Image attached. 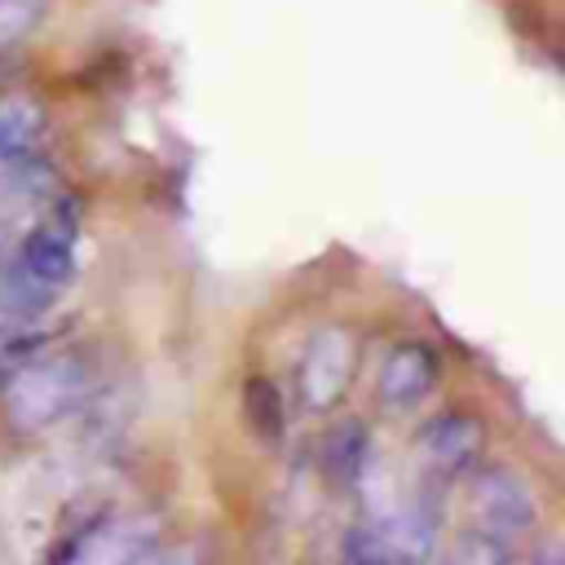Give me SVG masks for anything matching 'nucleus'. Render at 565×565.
I'll return each instance as SVG.
<instances>
[{"mask_svg": "<svg viewBox=\"0 0 565 565\" xmlns=\"http://www.w3.org/2000/svg\"><path fill=\"white\" fill-rule=\"evenodd\" d=\"M84 393V371L71 362V358H49V362H35L26 366L9 393H4V415L13 428H49L57 424Z\"/></svg>", "mask_w": 565, "mask_h": 565, "instance_id": "1", "label": "nucleus"}, {"mask_svg": "<svg viewBox=\"0 0 565 565\" xmlns=\"http://www.w3.org/2000/svg\"><path fill=\"white\" fill-rule=\"evenodd\" d=\"M468 512H472V530L477 534L499 539V543L512 547V539H521L534 525L539 503H534V490L525 486L521 472L490 463V468H472Z\"/></svg>", "mask_w": 565, "mask_h": 565, "instance_id": "2", "label": "nucleus"}, {"mask_svg": "<svg viewBox=\"0 0 565 565\" xmlns=\"http://www.w3.org/2000/svg\"><path fill=\"white\" fill-rule=\"evenodd\" d=\"M415 450H419V463H424V472L433 481H455V477H468L481 463L486 428L468 411H446V415H433L419 428Z\"/></svg>", "mask_w": 565, "mask_h": 565, "instance_id": "3", "label": "nucleus"}, {"mask_svg": "<svg viewBox=\"0 0 565 565\" xmlns=\"http://www.w3.org/2000/svg\"><path fill=\"white\" fill-rule=\"evenodd\" d=\"M353 366H358V344H353V335L344 327L313 331V340H309V349L300 358V371H296L300 402L309 411H331L349 393Z\"/></svg>", "mask_w": 565, "mask_h": 565, "instance_id": "4", "label": "nucleus"}, {"mask_svg": "<svg viewBox=\"0 0 565 565\" xmlns=\"http://www.w3.org/2000/svg\"><path fill=\"white\" fill-rule=\"evenodd\" d=\"M437 375H441V362H437L433 344H424V340H402L397 349H388V358H384V366H380L375 397H380L384 411L406 415V411H415V406L437 388Z\"/></svg>", "mask_w": 565, "mask_h": 565, "instance_id": "5", "label": "nucleus"}, {"mask_svg": "<svg viewBox=\"0 0 565 565\" xmlns=\"http://www.w3.org/2000/svg\"><path fill=\"white\" fill-rule=\"evenodd\" d=\"M18 274L40 287L44 296L49 291H62L75 274V230L66 221H49V225H35L22 243V260H18Z\"/></svg>", "mask_w": 565, "mask_h": 565, "instance_id": "6", "label": "nucleus"}, {"mask_svg": "<svg viewBox=\"0 0 565 565\" xmlns=\"http://www.w3.org/2000/svg\"><path fill=\"white\" fill-rule=\"evenodd\" d=\"M44 146V110L31 102H4L0 106V163L26 168Z\"/></svg>", "mask_w": 565, "mask_h": 565, "instance_id": "7", "label": "nucleus"}, {"mask_svg": "<svg viewBox=\"0 0 565 565\" xmlns=\"http://www.w3.org/2000/svg\"><path fill=\"white\" fill-rule=\"evenodd\" d=\"M322 455H327V472L331 477L358 481L362 468H366V459H371V437H366V428L358 419H349V424H340V428L327 433V450Z\"/></svg>", "mask_w": 565, "mask_h": 565, "instance_id": "8", "label": "nucleus"}, {"mask_svg": "<svg viewBox=\"0 0 565 565\" xmlns=\"http://www.w3.org/2000/svg\"><path fill=\"white\" fill-rule=\"evenodd\" d=\"M243 415H247L252 433H256V437H265V441H278V437L287 433L282 393H278L269 380H260V375L243 384Z\"/></svg>", "mask_w": 565, "mask_h": 565, "instance_id": "9", "label": "nucleus"}, {"mask_svg": "<svg viewBox=\"0 0 565 565\" xmlns=\"http://www.w3.org/2000/svg\"><path fill=\"white\" fill-rule=\"evenodd\" d=\"M53 0H0V53L18 49L26 35H35L49 18Z\"/></svg>", "mask_w": 565, "mask_h": 565, "instance_id": "10", "label": "nucleus"}, {"mask_svg": "<svg viewBox=\"0 0 565 565\" xmlns=\"http://www.w3.org/2000/svg\"><path fill=\"white\" fill-rule=\"evenodd\" d=\"M119 565H168V556H163V552H150V547H146V552H128V556H124Z\"/></svg>", "mask_w": 565, "mask_h": 565, "instance_id": "11", "label": "nucleus"}]
</instances>
